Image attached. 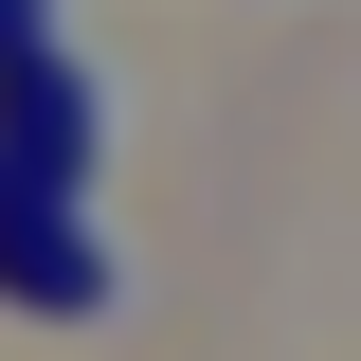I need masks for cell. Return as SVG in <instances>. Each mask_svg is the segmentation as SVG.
<instances>
[{"label": "cell", "mask_w": 361, "mask_h": 361, "mask_svg": "<svg viewBox=\"0 0 361 361\" xmlns=\"http://www.w3.org/2000/svg\"><path fill=\"white\" fill-rule=\"evenodd\" d=\"M90 145H109V109H90V73H73V37L0 0V163H18V180H73Z\"/></svg>", "instance_id": "cell-1"}, {"label": "cell", "mask_w": 361, "mask_h": 361, "mask_svg": "<svg viewBox=\"0 0 361 361\" xmlns=\"http://www.w3.org/2000/svg\"><path fill=\"white\" fill-rule=\"evenodd\" d=\"M0 289H18V307H109V253H90V217L54 199V180H18V163H0Z\"/></svg>", "instance_id": "cell-2"}]
</instances>
